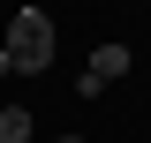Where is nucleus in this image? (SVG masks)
Here are the masks:
<instances>
[{
  "instance_id": "obj_3",
  "label": "nucleus",
  "mask_w": 151,
  "mask_h": 143,
  "mask_svg": "<svg viewBox=\"0 0 151 143\" xmlns=\"http://www.w3.org/2000/svg\"><path fill=\"white\" fill-rule=\"evenodd\" d=\"M30 128H38L30 106H0V143H30Z\"/></svg>"
},
{
  "instance_id": "obj_4",
  "label": "nucleus",
  "mask_w": 151,
  "mask_h": 143,
  "mask_svg": "<svg viewBox=\"0 0 151 143\" xmlns=\"http://www.w3.org/2000/svg\"><path fill=\"white\" fill-rule=\"evenodd\" d=\"M0 75H15V68H8V45H0Z\"/></svg>"
},
{
  "instance_id": "obj_1",
  "label": "nucleus",
  "mask_w": 151,
  "mask_h": 143,
  "mask_svg": "<svg viewBox=\"0 0 151 143\" xmlns=\"http://www.w3.org/2000/svg\"><path fill=\"white\" fill-rule=\"evenodd\" d=\"M0 45H8V68L15 75H45L53 68V23H45V8H23Z\"/></svg>"
},
{
  "instance_id": "obj_2",
  "label": "nucleus",
  "mask_w": 151,
  "mask_h": 143,
  "mask_svg": "<svg viewBox=\"0 0 151 143\" xmlns=\"http://www.w3.org/2000/svg\"><path fill=\"white\" fill-rule=\"evenodd\" d=\"M129 68H136V53H129V45H98V53H91V68H83V98H98V90H106V83H121Z\"/></svg>"
},
{
  "instance_id": "obj_5",
  "label": "nucleus",
  "mask_w": 151,
  "mask_h": 143,
  "mask_svg": "<svg viewBox=\"0 0 151 143\" xmlns=\"http://www.w3.org/2000/svg\"><path fill=\"white\" fill-rule=\"evenodd\" d=\"M53 143H83V136H53Z\"/></svg>"
}]
</instances>
